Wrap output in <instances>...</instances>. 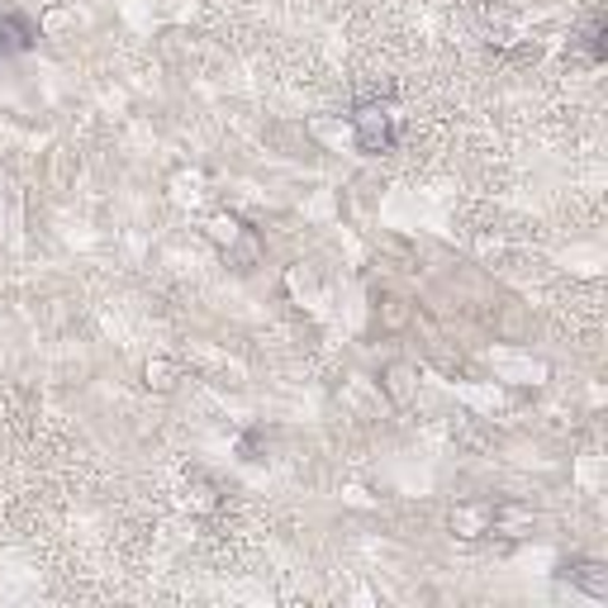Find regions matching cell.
I'll list each match as a JSON object with an SVG mask.
<instances>
[{"instance_id": "6da1fadb", "label": "cell", "mask_w": 608, "mask_h": 608, "mask_svg": "<svg viewBox=\"0 0 608 608\" xmlns=\"http://www.w3.org/2000/svg\"><path fill=\"white\" fill-rule=\"evenodd\" d=\"M352 138H357L361 153H390V148H395V138H399V110L395 105H381V100L357 105Z\"/></svg>"}, {"instance_id": "7a4b0ae2", "label": "cell", "mask_w": 608, "mask_h": 608, "mask_svg": "<svg viewBox=\"0 0 608 608\" xmlns=\"http://www.w3.org/2000/svg\"><path fill=\"white\" fill-rule=\"evenodd\" d=\"M29 48H34V29H29L20 14H5V20H0V57H14Z\"/></svg>"}, {"instance_id": "3957f363", "label": "cell", "mask_w": 608, "mask_h": 608, "mask_svg": "<svg viewBox=\"0 0 608 608\" xmlns=\"http://www.w3.org/2000/svg\"><path fill=\"white\" fill-rule=\"evenodd\" d=\"M566 575H571V585H581L589 599H608V571L599 566V561H575Z\"/></svg>"}, {"instance_id": "277c9868", "label": "cell", "mask_w": 608, "mask_h": 608, "mask_svg": "<svg viewBox=\"0 0 608 608\" xmlns=\"http://www.w3.org/2000/svg\"><path fill=\"white\" fill-rule=\"evenodd\" d=\"M452 528H461V538H481V532H489V514L485 509H466L452 518Z\"/></svg>"}, {"instance_id": "5b68a950", "label": "cell", "mask_w": 608, "mask_h": 608, "mask_svg": "<svg viewBox=\"0 0 608 608\" xmlns=\"http://www.w3.org/2000/svg\"><path fill=\"white\" fill-rule=\"evenodd\" d=\"M210 238L224 243V248H234V243L243 238V224L238 219H224V214H219V219H210Z\"/></svg>"}]
</instances>
